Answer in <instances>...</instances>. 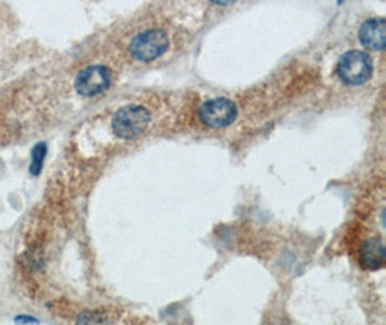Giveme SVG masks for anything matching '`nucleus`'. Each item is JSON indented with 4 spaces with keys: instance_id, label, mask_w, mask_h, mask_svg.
<instances>
[{
    "instance_id": "f257e3e1",
    "label": "nucleus",
    "mask_w": 386,
    "mask_h": 325,
    "mask_svg": "<svg viewBox=\"0 0 386 325\" xmlns=\"http://www.w3.org/2000/svg\"><path fill=\"white\" fill-rule=\"evenodd\" d=\"M151 116L147 108L140 106H126L115 115L112 127L116 136L133 139L142 133L149 125Z\"/></svg>"
},
{
    "instance_id": "f03ea898",
    "label": "nucleus",
    "mask_w": 386,
    "mask_h": 325,
    "mask_svg": "<svg viewBox=\"0 0 386 325\" xmlns=\"http://www.w3.org/2000/svg\"><path fill=\"white\" fill-rule=\"evenodd\" d=\"M339 76L347 83L359 86L366 83L372 76V61L368 54L362 51H348L339 62Z\"/></svg>"
},
{
    "instance_id": "7ed1b4c3",
    "label": "nucleus",
    "mask_w": 386,
    "mask_h": 325,
    "mask_svg": "<svg viewBox=\"0 0 386 325\" xmlns=\"http://www.w3.org/2000/svg\"><path fill=\"white\" fill-rule=\"evenodd\" d=\"M168 36L164 30L151 29L135 36L130 44V52L139 61H152L168 50Z\"/></svg>"
},
{
    "instance_id": "20e7f679",
    "label": "nucleus",
    "mask_w": 386,
    "mask_h": 325,
    "mask_svg": "<svg viewBox=\"0 0 386 325\" xmlns=\"http://www.w3.org/2000/svg\"><path fill=\"white\" fill-rule=\"evenodd\" d=\"M237 116L236 106L226 98L205 101L200 108V119L210 127L229 126Z\"/></svg>"
},
{
    "instance_id": "39448f33",
    "label": "nucleus",
    "mask_w": 386,
    "mask_h": 325,
    "mask_svg": "<svg viewBox=\"0 0 386 325\" xmlns=\"http://www.w3.org/2000/svg\"><path fill=\"white\" fill-rule=\"evenodd\" d=\"M110 72L101 65H93L83 69L76 79V90L84 97H93L110 86Z\"/></svg>"
},
{
    "instance_id": "423d86ee",
    "label": "nucleus",
    "mask_w": 386,
    "mask_h": 325,
    "mask_svg": "<svg viewBox=\"0 0 386 325\" xmlns=\"http://www.w3.org/2000/svg\"><path fill=\"white\" fill-rule=\"evenodd\" d=\"M361 42L369 50H382L386 41V25L383 19H370L359 30Z\"/></svg>"
},
{
    "instance_id": "0eeeda50",
    "label": "nucleus",
    "mask_w": 386,
    "mask_h": 325,
    "mask_svg": "<svg viewBox=\"0 0 386 325\" xmlns=\"http://www.w3.org/2000/svg\"><path fill=\"white\" fill-rule=\"evenodd\" d=\"M362 261L370 269L382 268L385 262V250L383 244L379 240H370L365 244L362 251Z\"/></svg>"
},
{
    "instance_id": "6e6552de",
    "label": "nucleus",
    "mask_w": 386,
    "mask_h": 325,
    "mask_svg": "<svg viewBox=\"0 0 386 325\" xmlns=\"http://www.w3.org/2000/svg\"><path fill=\"white\" fill-rule=\"evenodd\" d=\"M45 156H47V144L42 143V142L38 143V144H35L33 149H32V162H30V166H29L30 175L38 176L41 173Z\"/></svg>"
},
{
    "instance_id": "1a4fd4ad",
    "label": "nucleus",
    "mask_w": 386,
    "mask_h": 325,
    "mask_svg": "<svg viewBox=\"0 0 386 325\" xmlns=\"http://www.w3.org/2000/svg\"><path fill=\"white\" fill-rule=\"evenodd\" d=\"M15 321L16 322H25V324H28V322H38V319H35L32 317H16Z\"/></svg>"
},
{
    "instance_id": "9d476101",
    "label": "nucleus",
    "mask_w": 386,
    "mask_h": 325,
    "mask_svg": "<svg viewBox=\"0 0 386 325\" xmlns=\"http://www.w3.org/2000/svg\"><path fill=\"white\" fill-rule=\"evenodd\" d=\"M212 2H213V4H216V5H222V6H225V5H232V4H234L236 0H212Z\"/></svg>"
},
{
    "instance_id": "9b49d317",
    "label": "nucleus",
    "mask_w": 386,
    "mask_h": 325,
    "mask_svg": "<svg viewBox=\"0 0 386 325\" xmlns=\"http://www.w3.org/2000/svg\"><path fill=\"white\" fill-rule=\"evenodd\" d=\"M339 2H343V0H339Z\"/></svg>"
}]
</instances>
